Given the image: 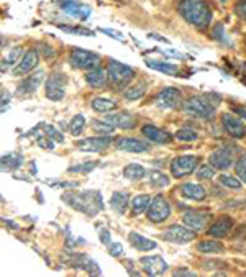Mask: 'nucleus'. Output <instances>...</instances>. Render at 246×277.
I'll return each instance as SVG.
<instances>
[{"instance_id": "nucleus-1", "label": "nucleus", "mask_w": 246, "mask_h": 277, "mask_svg": "<svg viewBox=\"0 0 246 277\" xmlns=\"http://www.w3.org/2000/svg\"><path fill=\"white\" fill-rule=\"evenodd\" d=\"M63 200L68 205H71L74 210L86 214L87 217H95L99 214V210L103 209L102 203V195L97 190H86V192H69V194L63 195Z\"/></svg>"}, {"instance_id": "nucleus-2", "label": "nucleus", "mask_w": 246, "mask_h": 277, "mask_svg": "<svg viewBox=\"0 0 246 277\" xmlns=\"http://www.w3.org/2000/svg\"><path fill=\"white\" fill-rule=\"evenodd\" d=\"M179 14L187 23H191L197 28L209 27L212 20V12L204 0H180Z\"/></svg>"}, {"instance_id": "nucleus-3", "label": "nucleus", "mask_w": 246, "mask_h": 277, "mask_svg": "<svg viewBox=\"0 0 246 277\" xmlns=\"http://www.w3.org/2000/svg\"><path fill=\"white\" fill-rule=\"evenodd\" d=\"M107 73H108V81L113 84L115 89L127 87L135 77V71L130 66H127V64L118 62V61H113V59L108 61Z\"/></svg>"}, {"instance_id": "nucleus-4", "label": "nucleus", "mask_w": 246, "mask_h": 277, "mask_svg": "<svg viewBox=\"0 0 246 277\" xmlns=\"http://www.w3.org/2000/svg\"><path fill=\"white\" fill-rule=\"evenodd\" d=\"M68 76L64 73H53L44 82V94L51 102H59L66 94Z\"/></svg>"}, {"instance_id": "nucleus-5", "label": "nucleus", "mask_w": 246, "mask_h": 277, "mask_svg": "<svg viewBox=\"0 0 246 277\" xmlns=\"http://www.w3.org/2000/svg\"><path fill=\"white\" fill-rule=\"evenodd\" d=\"M182 108L186 113L192 115V117L210 118L213 115L215 105L210 102V97H191L182 104Z\"/></svg>"}, {"instance_id": "nucleus-6", "label": "nucleus", "mask_w": 246, "mask_h": 277, "mask_svg": "<svg viewBox=\"0 0 246 277\" xmlns=\"http://www.w3.org/2000/svg\"><path fill=\"white\" fill-rule=\"evenodd\" d=\"M71 64L76 69L92 71L100 66V56L87 49H74L71 53Z\"/></svg>"}, {"instance_id": "nucleus-7", "label": "nucleus", "mask_w": 246, "mask_h": 277, "mask_svg": "<svg viewBox=\"0 0 246 277\" xmlns=\"http://www.w3.org/2000/svg\"><path fill=\"white\" fill-rule=\"evenodd\" d=\"M199 166V158L194 154H184V156H177L172 159L171 163V174L176 179H182L189 176Z\"/></svg>"}, {"instance_id": "nucleus-8", "label": "nucleus", "mask_w": 246, "mask_h": 277, "mask_svg": "<svg viewBox=\"0 0 246 277\" xmlns=\"http://www.w3.org/2000/svg\"><path fill=\"white\" fill-rule=\"evenodd\" d=\"M169 215H171V207H169V202L164 198V195L153 197L150 209H148V215H146L148 220L153 223H163L169 218Z\"/></svg>"}, {"instance_id": "nucleus-9", "label": "nucleus", "mask_w": 246, "mask_h": 277, "mask_svg": "<svg viewBox=\"0 0 246 277\" xmlns=\"http://www.w3.org/2000/svg\"><path fill=\"white\" fill-rule=\"evenodd\" d=\"M164 240L174 244H187L196 240L197 231L191 230L189 227H182V225H172L164 231Z\"/></svg>"}, {"instance_id": "nucleus-10", "label": "nucleus", "mask_w": 246, "mask_h": 277, "mask_svg": "<svg viewBox=\"0 0 246 277\" xmlns=\"http://www.w3.org/2000/svg\"><path fill=\"white\" fill-rule=\"evenodd\" d=\"M180 100H182V95H180L179 89L174 87H166L154 97V104L156 107L163 108V110H169V108H176L180 105Z\"/></svg>"}, {"instance_id": "nucleus-11", "label": "nucleus", "mask_w": 246, "mask_h": 277, "mask_svg": "<svg viewBox=\"0 0 246 277\" xmlns=\"http://www.w3.org/2000/svg\"><path fill=\"white\" fill-rule=\"evenodd\" d=\"M209 163L213 169L225 171L233 166V150L228 146L218 148L217 151H213L209 156Z\"/></svg>"}, {"instance_id": "nucleus-12", "label": "nucleus", "mask_w": 246, "mask_h": 277, "mask_svg": "<svg viewBox=\"0 0 246 277\" xmlns=\"http://www.w3.org/2000/svg\"><path fill=\"white\" fill-rule=\"evenodd\" d=\"M112 143L110 136H92V138H84L79 140L76 143L77 150H81L84 153H100L103 150H107Z\"/></svg>"}, {"instance_id": "nucleus-13", "label": "nucleus", "mask_w": 246, "mask_h": 277, "mask_svg": "<svg viewBox=\"0 0 246 277\" xmlns=\"http://www.w3.org/2000/svg\"><path fill=\"white\" fill-rule=\"evenodd\" d=\"M182 222L186 223V227H189L194 231H202L204 228L209 227V222H210V214L207 212H196V210H191L187 214L182 215Z\"/></svg>"}, {"instance_id": "nucleus-14", "label": "nucleus", "mask_w": 246, "mask_h": 277, "mask_svg": "<svg viewBox=\"0 0 246 277\" xmlns=\"http://www.w3.org/2000/svg\"><path fill=\"white\" fill-rule=\"evenodd\" d=\"M140 264L143 266L145 272L150 275H161L167 270V262L159 254L154 256H143L140 259Z\"/></svg>"}, {"instance_id": "nucleus-15", "label": "nucleus", "mask_w": 246, "mask_h": 277, "mask_svg": "<svg viewBox=\"0 0 246 277\" xmlns=\"http://www.w3.org/2000/svg\"><path fill=\"white\" fill-rule=\"evenodd\" d=\"M222 123H223V128L226 130V133L230 134V136L236 138V140L246 136V125L239 118H236L235 115L223 113L222 115Z\"/></svg>"}, {"instance_id": "nucleus-16", "label": "nucleus", "mask_w": 246, "mask_h": 277, "mask_svg": "<svg viewBox=\"0 0 246 277\" xmlns=\"http://www.w3.org/2000/svg\"><path fill=\"white\" fill-rule=\"evenodd\" d=\"M116 150L120 151H125V153H145L150 145L146 143L143 140H138V138H127V136H121L116 140Z\"/></svg>"}, {"instance_id": "nucleus-17", "label": "nucleus", "mask_w": 246, "mask_h": 277, "mask_svg": "<svg viewBox=\"0 0 246 277\" xmlns=\"http://www.w3.org/2000/svg\"><path fill=\"white\" fill-rule=\"evenodd\" d=\"M141 133L143 136H146L153 143H158V145H169L172 141V136L167 131L161 130V128L154 126V125H145L141 128Z\"/></svg>"}, {"instance_id": "nucleus-18", "label": "nucleus", "mask_w": 246, "mask_h": 277, "mask_svg": "<svg viewBox=\"0 0 246 277\" xmlns=\"http://www.w3.org/2000/svg\"><path fill=\"white\" fill-rule=\"evenodd\" d=\"M105 120L120 130H132L137 126V117L132 113H108Z\"/></svg>"}, {"instance_id": "nucleus-19", "label": "nucleus", "mask_w": 246, "mask_h": 277, "mask_svg": "<svg viewBox=\"0 0 246 277\" xmlns=\"http://www.w3.org/2000/svg\"><path fill=\"white\" fill-rule=\"evenodd\" d=\"M38 66V53L35 49H30L23 54L22 61L18 62V66L15 67V76L20 74H28Z\"/></svg>"}, {"instance_id": "nucleus-20", "label": "nucleus", "mask_w": 246, "mask_h": 277, "mask_svg": "<svg viewBox=\"0 0 246 277\" xmlns=\"http://www.w3.org/2000/svg\"><path fill=\"white\" fill-rule=\"evenodd\" d=\"M233 228V218L230 217H220L218 220L209 228V235L213 238H225Z\"/></svg>"}, {"instance_id": "nucleus-21", "label": "nucleus", "mask_w": 246, "mask_h": 277, "mask_svg": "<svg viewBox=\"0 0 246 277\" xmlns=\"http://www.w3.org/2000/svg\"><path fill=\"white\" fill-rule=\"evenodd\" d=\"M128 241H130V244L138 251H143V253H146V251H151L158 246L156 241L150 240V238H146L143 235L137 233V231H130L128 233Z\"/></svg>"}, {"instance_id": "nucleus-22", "label": "nucleus", "mask_w": 246, "mask_h": 277, "mask_svg": "<svg viewBox=\"0 0 246 277\" xmlns=\"http://www.w3.org/2000/svg\"><path fill=\"white\" fill-rule=\"evenodd\" d=\"M61 9L66 12L71 17H79L81 20H86L90 15V9L89 7H82L81 4H77L76 0H63L61 2Z\"/></svg>"}, {"instance_id": "nucleus-23", "label": "nucleus", "mask_w": 246, "mask_h": 277, "mask_svg": "<svg viewBox=\"0 0 246 277\" xmlns=\"http://www.w3.org/2000/svg\"><path fill=\"white\" fill-rule=\"evenodd\" d=\"M180 194L186 198H191V200H204L207 197L205 189L196 182H186L180 185Z\"/></svg>"}, {"instance_id": "nucleus-24", "label": "nucleus", "mask_w": 246, "mask_h": 277, "mask_svg": "<svg viewBox=\"0 0 246 277\" xmlns=\"http://www.w3.org/2000/svg\"><path fill=\"white\" fill-rule=\"evenodd\" d=\"M128 203H132V202H130V198H128L127 192L116 190L112 194V197H110V207H112V210L116 212V215H125Z\"/></svg>"}, {"instance_id": "nucleus-25", "label": "nucleus", "mask_w": 246, "mask_h": 277, "mask_svg": "<svg viewBox=\"0 0 246 277\" xmlns=\"http://www.w3.org/2000/svg\"><path fill=\"white\" fill-rule=\"evenodd\" d=\"M43 77H44V71H36V73L33 76H30L28 79H25L20 86H18V92H22V94H33L35 90L38 89V86L41 84L43 81Z\"/></svg>"}, {"instance_id": "nucleus-26", "label": "nucleus", "mask_w": 246, "mask_h": 277, "mask_svg": "<svg viewBox=\"0 0 246 277\" xmlns=\"http://www.w3.org/2000/svg\"><path fill=\"white\" fill-rule=\"evenodd\" d=\"M71 262H73V266H76V267L87 270L89 274H100L99 264L90 259V257H87L86 254H76V257Z\"/></svg>"}, {"instance_id": "nucleus-27", "label": "nucleus", "mask_w": 246, "mask_h": 277, "mask_svg": "<svg viewBox=\"0 0 246 277\" xmlns=\"http://www.w3.org/2000/svg\"><path fill=\"white\" fill-rule=\"evenodd\" d=\"M107 77H108V73L105 69L95 67L86 74V81L90 87H103L107 84Z\"/></svg>"}, {"instance_id": "nucleus-28", "label": "nucleus", "mask_w": 246, "mask_h": 277, "mask_svg": "<svg viewBox=\"0 0 246 277\" xmlns=\"http://www.w3.org/2000/svg\"><path fill=\"white\" fill-rule=\"evenodd\" d=\"M151 195L148 194H140L137 195L132 200V212L133 215H141L143 212H148V209H150V203H151Z\"/></svg>"}, {"instance_id": "nucleus-29", "label": "nucleus", "mask_w": 246, "mask_h": 277, "mask_svg": "<svg viewBox=\"0 0 246 277\" xmlns=\"http://www.w3.org/2000/svg\"><path fill=\"white\" fill-rule=\"evenodd\" d=\"M90 107H92L94 112H99V113H108L115 110L116 107V102L112 100V99H103V97H97L90 102Z\"/></svg>"}, {"instance_id": "nucleus-30", "label": "nucleus", "mask_w": 246, "mask_h": 277, "mask_svg": "<svg viewBox=\"0 0 246 277\" xmlns=\"http://www.w3.org/2000/svg\"><path fill=\"white\" fill-rule=\"evenodd\" d=\"M148 90V84L145 81H141L138 84H135V86H132L130 89L125 90V99L128 102H135V100H140L141 97H145Z\"/></svg>"}, {"instance_id": "nucleus-31", "label": "nucleus", "mask_w": 246, "mask_h": 277, "mask_svg": "<svg viewBox=\"0 0 246 277\" xmlns=\"http://www.w3.org/2000/svg\"><path fill=\"white\" fill-rule=\"evenodd\" d=\"M123 176L135 182V180H141L146 176V169L140 164H128L123 167Z\"/></svg>"}, {"instance_id": "nucleus-32", "label": "nucleus", "mask_w": 246, "mask_h": 277, "mask_svg": "<svg viewBox=\"0 0 246 277\" xmlns=\"http://www.w3.org/2000/svg\"><path fill=\"white\" fill-rule=\"evenodd\" d=\"M197 249L200 253L205 254H212V253H223V244L220 241H213V240H204L197 243Z\"/></svg>"}, {"instance_id": "nucleus-33", "label": "nucleus", "mask_w": 246, "mask_h": 277, "mask_svg": "<svg viewBox=\"0 0 246 277\" xmlns=\"http://www.w3.org/2000/svg\"><path fill=\"white\" fill-rule=\"evenodd\" d=\"M146 66L151 67L154 71H159V73H164V74H169V76H176L177 74V67L172 66V64H167V62H161V61H153V59H146Z\"/></svg>"}, {"instance_id": "nucleus-34", "label": "nucleus", "mask_w": 246, "mask_h": 277, "mask_svg": "<svg viewBox=\"0 0 246 277\" xmlns=\"http://www.w3.org/2000/svg\"><path fill=\"white\" fill-rule=\"evenodd\" d=\"M23 158L20 154H9V156H4L2 158V169L5 171H10V169H17V167H20L23 163Z\"/></svg>"}, {"instance_id": "nucleus-35", "label": "nucleus", "mask_w": 246, "mask_h": 277, "mask_svg": "<svg viewBox=\"0 0 246 277\" xmlns=\"http://www.w3.org/2000/svg\"><path fill=\"white\" fill-rule=\"evenodd\" d=\"M150 184L153 187H166L169 185V177L161 171H151L150 172Z\"/></svg>"}, {"instance_id": "nucleus-36", "label": "nucleus", "mask_w": 246, "mask_h": 277, "mask_svg": "<svg viewBox=\"0 0 246 277\" xmlns=\"http://www.w3.org/2000/svg\"><path fill=\"white\" fill-rule=\"evenodd\" d=\"M218 182L226 189H233V190L241 189V180L233 177V176H228V174H222V176L218 177Z\"/></svg>"}, {"instance_id": "nucleus-37", "label": "nucleus", "mask_w": 246, "mask_h": 277, "mask_svg": "<svg viewBox=\"0 0 246 277\" xmlns=\"http://www.w3.org/2000/svg\"><path fill=\"white\" fill-rule=\"evenodd\" d=\"M84 126H86V117L84 115H76V117L71 120V126L69 130L71 133L74 134V136H79V134L82 133Z\"/></svg>"}, {"instance_id": "nucleus-38", "label": "nucleus", "mask_w": 246, "mask_h": 277, "mask_svg": "<svg viewBox=\"0 0 246 277\" xmlns=\"http://www.w3.org/2000/svg\"><path fill=\"white\" fill-rule=\"evenodd\" d=\"M176 138L179 141H184V143H192V141H196L199 138V134L194 130H191V128H180L176 133Z\"/></svg>"}, {"instance_id": "nucleus-39", "label": "nucleus", "mask_w": 246, "mask_h": 277, "mask_svg": "<svg viewBox=\"0 0 246 277\" xmlns=\"http://www.w3.org/2000/svg\"><path fill=\"white\" fill-rule=\"evenodd\" d=\"M213 38H215L218 43L225 44V46H230V44H231V41L228 40V36H226L225 27H223L222 23H217V27L213 28Z\"/></svg>"}, {"instance_id": "nucleus-40", "label": "nucleus", "mask_w": 246, "mask_h": 277, "mask_svg": "<svg viewBox=\"0 0 246 277\" xmlns=\"http://www.w3.org/2000/svg\"><path fill=\"white\" fill-rule=\"evenodd\" d=\"M41 128L44 130V134H46V136H49L53 141H56V143H63V141H64L63 133L59 130H56L54 126H51V125H41Z\"/></svg>"}, {"instance_id": "nucleus-41", "label": "nucleus", "mask_w": 246, "mask_h": 277, "mask_svg": "<svg viewBox=\"0 0 246 277\" xmlns=\"http://www.w3.org/2000/svg\"><path fill=\"white\" fill-rule=\"evenodd\" d=\"M59 30L66 31L71 35H81V36H94V31L86 30V28H79V27H68V25H59Z\"/></svg>"}, {"instance_id": "nucleus-42", "label": "nucleus", "mask_w": 246, "mask_h": 277, "mask_svg": "<svg viewBox=\"0 0 246 277\" xmlns=\"http://www.w3.org/2000/svg\"><path fill=\"white\" fill-rule=\"evenodd\" d=\"M92 128L95 131H100V133H105V134H110V133H113L115 130V126L112 123H105V121H100V120H94L92 121Z\"/></svg>"}, {"instance_id": "nucleus-43", "label": "nucleus", "mask_w": 246, "mask_h": 277, "mask_svg": "<svg viewBox=\"0 0 246 277\" xmlns=\"http://www.w3.org/2000/svg\"><path fill=\"white\" fill-rule=\"evenodd\" d=\"M235 169H236L238 177L246 184V154H243V156L238 158L236 164H235Z\"/></svg>"}, {"instance_id": "nucleus-44", "label": "nucleus", "mask_w": 246, "mask_h": 277, "mask_svg": "<svg viewBox=\"0 0 246 277\" xmlns=\"http://www.w3.org/2000/svg\"><path fill=\"white\" fill-rule=\"evenodd\" d=\"M213 176H215V171H213L212 166L204 164V166H200L199 169H197V177L200 180H210Z\"/></svg>"}, {"instance_id": "nucleus-45", "label": "nucleus", "mask_w": 246, "mask_h": 277, "mask_svg": "<svg viewBox=\"0 0 246 277\" xmlns=\"http://www.w3.org/2000/svg\"><path fill=\"white\" fill-rule=\"evenodd\" d=\"M99 166V163H95V161H90V163H86V164H82V166H73V167H69V172H90L92 169H95V167Z\"/></svg>"}, {"instance_id": "nucleus-46", "label": "nucleus", "mask_w": 246, "mask_h": 277, "mask_svg": "<svg viewBox=\"0 0 246 277\" xmlns=\"http://www.w3.org/2000/svg\"><path fill=\"white\" fill-rule=\"evenodd\" d=\"M36 143H38V146H41L43 150H48V151L54 150V143L49 136H36Z\"/></svg>"}, {"instance_id": "nucleus-47", "label": "nucleus", "mask_w": 246, "mask_h": 277, "mask_svg": "<svg viewBox=\"0 0 246 277\" xmlns=\"http://www.w3.org/2000/svg\"><path fill=\"white\" fill-rule=\"evenodd\" d=\"M108 254L113 257H120L123 254V244L121 243H110L108 244Z\"/></svg>"}, {"instance_id": "nucleus-48", "label": "nucleus", "mask_w": 246, "mask_h": 277, "mask_svg": "<svg viewBox=\"0 0 246 277\" xmlns=\"http://www.w3.org/2000/svg\"><path fill=\"white\" fill-rule=\"evenodd\" d=\"M99 236H100V241H102V244H108L112 243V238H110V231L105 228V227H100L99 228Z\"/></svg>"}, {"instance_id": "nucleus-49", "label": "nucleus", "mask_w": 246, "mask_h": 277, "mask_svg": "<svg viewBox=\"0 0 246 277\" xmlns=\"http://www.w3.org/2000/svg\"><path fill=\"white\" fill-rule=\"evenodd\" d=\"M235 12H236V15L239 18H244L246 20V0H239V2L236 4V7H235Z\"/></svg>"}, {"instance_id": "nucleus-50", "label": "nucleus", "mask_w": 246, "mask_h": 277, "mask_svg": "<svg viewBox=\"0 0 246 277\" xmlns=\"http://www.w3.org/2000/svg\"><path fill=\"white\" fill-rule=\"evenodd\" d=\"M22 53H23V49L22 48H14V49H12L10 51V54H9V62H15L17 59H18V57H20L22 56Z\"/></svg>"}, {"instance_id": "nucleus-51", "label": "nucleus", "mask_w": 246, "mask_h": 277, "mask_svg": "<svg viewBox=\"0 0 246 277\" xmlns=\"http://www.w3.org/2000/svg\"><path fill=\"white\" fill-rule=\"evenodd\" d=\"M99 31H102V33H105L108 36H112V38H116V40H123V35L120 33H116L115 30H107V28H100Z\"/></svg>"}, {"instance_id": "nucleus-52", "label": "nucleus", "mask_w": 246, "mask_h": 277, "mask_svg": "<svg viewBox=\"0 0 246 277\" xmlns=\"http://www.w3.org/2000/svg\"><path fill=\"white\" fill-rule=\"evenodd\" d=\"M174 275H196V272L187 270V269H177V270H174Z\"/></svg>"}, {"instance_id": "nucleus-53", "label": "nucleus", "mask_w": 246, "mask_h": 277, "mask_svg": "<svg viewBox=\"0 0 246 277\" xmlns=\"http://www.w3.org/2000/svg\"><path fill=\"white\" fill-rule=\"evenodd\" d=\"M41 51H43V54L46 57H53V54H54V51L51 49L49 46H44V44H41Z\"/></svg>"}, {"instance_id": "nucleus-54", "label": "nucleus", "mask_w": 246, "mask_h": 277, "mask_svg": "<svg viewBox=\"0 0 246 277\" xmlns=\"http://www.w3.org/2000/svg\"><path fill=\"white\" fill-rule=\"evenodd\" d=\"M235 112H236L241 118L246 120V108H243V107H235Z\"/></svg>"}, {"instance_id": "nucleus-55", "label": "nucleus", "mask_w": 246, "mask_h": 277, "mask_svg": "<svg viewBox=\"0 0 246 277\" xmlns=\"http://www.w3.org/2000/svg\"><path fill=\"white\" fill-rule=\"evenodd\" d=\"M222 2H225V0H222Z\"/></svg>"}]
</instances>
